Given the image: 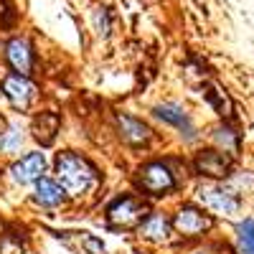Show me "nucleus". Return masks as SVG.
I'll return each instance as SVG.
<instances>
[{
	"instance_id": "f257e3e1",
	"label": "nucleus",
	"mask_w": 254,
	"mask_h": 254,
	"mask_svg": "<svg viewBox=\"0 0 254 254\" xmlns=\"http://www.w3.org/2000/svg\"><path fill=\"white\" fill-rule=\"evenodd\" d=\"M56 176H59L61 188L66 193L81 196L94 183V168L74 153H61L56 160Z\"/></svg>"
},
{
	"instance_id": "f03ea898",
	"label": "nucleus",
	"mask_w": 254,
	"mask_h": 254,
	"mask_svg": "<svg viewBox=\"0 0 254 254\" xmlns=\"http://www.w3.org/2000/svg\"><path fill=\"white\" fill-rule=\"evenodd\" d=\"M198 198H201V203L208 211L221 214V216H234L239 211V198L234 193H229V190H224V188H214V186H211V188H201Z\"/></svg>"
},
{
	"instance_id": "7ed1b4c3",
	"label": "nucleus",
	"mask_w": 254,
	"mask_h": 254,
	"mask_svg": "<svg viewBox=\"0 0 254 254\" xmlns=\"http://www.w3.org/2000/svg\"><path fill=\"white\" fill-rule=\"evenodd\" d=\"M140 183H142V188H145L150 196H163L165 190H171V188L176 186L173 173L168 171L163 163H150V165H145L142 173H140Z\"/></svg>"
},
{
	"instance_id": "20e7f679",
	"label": "nucleus",
	"mask_w": 254,
	"mask_h": 254,
	"mask_svg": "<svg viewBox=\"0 0 254 254\" xmlns=\"http://www.w3.org/2000/svg\"><path fill=\"white\" fill-rule=\"evenodd\" d=\"M107 216H110V224L132 226L135 221L142 219V206H140L135 198H122V201H117L115 206H110Z\"/></svg>"
},
{
	"instance_id": "39448f33",
	"label": "nucleus",
	"mask_w": 254,
	"mask_h": 254,
	"mask_svg": "<svg viewBox=\"0 0 254 254\" xmlns=\"http://www.w3.org/2000/svg\"><path fill=\"white\" fill-rule=\"evenodd\" d=\"M211 226V219L208 216H203L201 211H196V208H181L178 211V216H176V229L181 231V234H186V237H196V234H201V231H206Z\"/></svg>"
},
{
	"instance_id": "423d86ee",
	"label": "nucleus",
	"mask_w": 254,
	"mask_h": 254,
	"mask_svg": "<svg viewBox=\"0 0 254 254\" xmlns=\"http://www.w3.org/2000/svg\"><path fill=\"white\" fill-rule=\"evenodd\" d=\"M44 165H46V160H44V155L41 153H31V155H26L23 160H18L15 165H13V178L18 181V183H31V181H38L41 178V173H44Z\"/></svg>"
},
{
	"instance_id": "0eeeda50",
	"label": "nucleus",
	"mask_w": 254,
	"mask_h": 254,
	"mask_svg": "<svg viewBox=\"0 0 254 254\" xmlns=\"http://www.w3.org/2000/svg\"><path fill=\"white\" fill-rule=\"evenodd\" d=\"M196 168L206 176H214V178H221L229 173L231 168V160L224 155V153H216V150H203L198 158H196Z\"/></svg>"
},
{
	"instance_id": "6e6552de",
	"label": "nucleus",
	"mask_w": 254,
	"mask_h": 254,
	"mask_svg": "<svg viewBox=\"0 0 254 254\" xmlns=\"http://www.w3.org/2000/svg\"><path fill=\"white\" fill-rule=\"evenodd\" d=\"M8 61L10 66L18 71V74H28L31 71V64H33V56H31V49L23 38H13L8 44Z\"/></svg>"
},
{
	"instance_id": "1a4fd4ad",
	"label": "nucleus",
	"mask_w": 254,
	"mask_h": 254,
	"mask_svg": "<svg viewBox=\"0 0 254 254\" xmlns=\"http://www.w3.org/2000/svg\"><path fill=\"white\" fill-rule=\"evenodd\" d=\"M3 92L10 97V102L20 104V107H26V104L31 102V97H33V84L26 81V79H20V74L18 76H8L3 81Z\"/></svg>"
},
{
	"instance_id": "9d476101",
	"label": "nucleus",
	"mask_w": 254,
	"mask_h": 254,
	"mask_svg": "<svg viewBox=\"0 0 254 254\" xmlns=\"http://www.w3.org/2000/svg\"><path fill=\"white\" fill-rule=\"evenodd\" d=\"M64 190L56 181H49V178H41L38 186H36V201L44 203V206H59L64 201Z\"/></svg>"
},
{
	"instance_id": "9b49d317",
	"label": "nucleus",
	"mask_w": 254,
	"mask_h": 254,
	"mask_svg": "<svg viewBox=\"0 0 254 254\" xmlns=\"http://www.w3.org/2000/svg\"><path fill=\"white\" fill-rule=\"evenodd\" d=\"M117 122H120V130H122L125 140H130V142H145L147 137H150V130H147L140 120H132V117H127V115H120Z\"/></svg>"
},
{
	"instance_id": "f8f14e48",
	"label": "nucleus",
	"mask_w": 254,
	"mask_h": 254,
	"mask_svg": "<svg viewBox=\"0 0 254 254\" xmlns=\"http://www.w3.org/2000/svg\"><path fill=\"white\" fill-rule=\"evenodd\" d=\"M155 115H158L160 120H165V122H171V125L181 127V130H186V132H188V137H193V127H190V122H188L186 112H183L181 107H176V104H163V107H158V110H155Z\"/></svg>"
},
{
	"instance_id": "ddd939ff",
	"label": "nucleus",
	"mask_w": 254,
	"mask_h": 254,
	"mask_svg": "<svg viewBox=\"0 0 254 254\" xmlns=\"http://www.w3.org/2000/svg\"><path fill=\"white\" fill-rule=\"evenodd\" d=\"M142 237L147 239H165L168 237V219L160 216V214H153V216H147L142 221Z\"/></svg>"
},
{
	"instance_id": "4468645a",
	"label": "nucleus",
	"mask_w": 254,
	"mask_h": 254,
	"mask_svg": "<svg viewBox=\"0 0 254 254\" xmlns=\"http://www.w3.org/2000/svg\"><path fill=\"white\" fill-rule=\"evenodd\" d=\"M237 237H239L242 254H254V221H252V219L244 221V224H239Z\"/></svg>"
},
{
	"instance_id": "2eb2a0df",
	"label": "nucleus",
	"mask_w": 254,
	"mask_h": 254,
	"mask_svg": "<svg viewBox=\"0 0 254 254\" xmlns=\"http://www.w3.org/2000/svg\"><path fill=\"white\" fill-rule=\"evenodd\" d=\"M18 145H20V132L18 130H10L5 140H0V147H3V150H15Z\"/></svg>"
}]
</instances>
